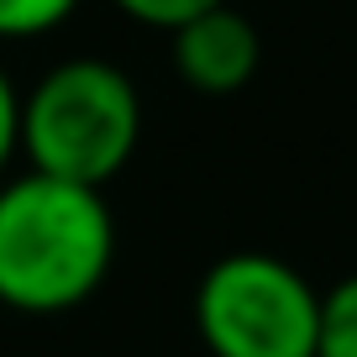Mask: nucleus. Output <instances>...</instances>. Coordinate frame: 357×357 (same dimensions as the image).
<instances>
[{"instance_id": "f257e3e1", "label": "nucleus", "mask_w": 357, "mask_h": 357, "mask_svg": "<svg viewBox=\"0 0 357 357\" xmlns=\"http://www.w3.org/2000/svg\"><path fill=\"white\" fill-rule=\"evenodd\" d=\"M116 215L95 184L26 168L0 178V305L16 315L79 310L111 279Z\"/></svg>"}, {"instance_id": "f03ea898", "label": "nucleus", "mask_w": 357, "mask_h": 357, "mask_svg": "<svg viewBox=\"0 0 357 357\" xmlns=\"http://www.w3.org/2000/svg\"><path fill=\"white\" fill-rule=\"evenodd\" d=\"M142 142V95L111 58H63L22 100V153L74 184L116 178Z\"/></svg>"}, {"instance_id": "7ed1b4c3", "label": "nucleus", "mask_w": 357, "mask_h": 357, "mask_svg": "<svg viewBox=\"0 0 357 357\" xmlns=\"http://www.w3.org/2000/svg\"><path fill=\"white\" fill-rule=\"evenodd\" d=\"M321 289L273 252H226L195 284V331L211 357H315Z\"/></svg>"}, {"instance_id": "20e7f679", "label": "nucleus", "mask_w": 357, "mask_h": 357, "mask_svg": "<svg viewBox=\"0 0 357 357\" xmlns=\"http://www.w3.org/2000/svg\"><path fill=\"white\" fill-rule=\"evenodd\" d=\"M174 74L200 95H236L252 84L257 63H263V37H257L252 16L231 11V6H211V11L190 16L174 26Z\"/></svg>"}, {"instance_id": "39448f33", "label": "nucleus", "mask_w": 357, "mask_h": 357, "mask_svg": "<svg viewBox=\"0 0 357 357\" xmlns=\"http://www.w3.org/2000/svg\"><path fill=\"white\" fill-rule=\"evenodd\" d=\"M315 357H357V273L336 279L321 294L315 315Z\"/></svg>"}, {"instance_id": "423d86ee", "label": "nucleus", "mask_w": 357, "mask_h": 357, "mask_svg": "<svg viewBox=\"0 0 357 357\" xmlns=\"http://www.w3.org/2000/svg\"><path fill=\"white\" fill-rule=\"evenodd\" d=\"M79 11V0H0V43L47 37Z\"/></svg>"}, {"instance_id": "0eeeda50", "label": "nucleus", "mask_w": 357, "mask_h": 357, "mask_svg": "<svg viewBox=\"0 0 357 357\" xmlns=\"http://www.w3.org/2000/svg\"><path fill=\"white\" fill-rule=\"evenodd\" d=\"M132 22L142 26H158V32H174V26H184L190 16L211 11V6H221V0H116Z\"/></svg>"}, {"instance_id": "6e6552de", "label": "nucleus", "mask_w": 357, "mask_h": 357, "mask_svg": "<svg viewBox=\"0 0 357 357\" xmlns=\"http://www.w3.org/2000/svg\"><path fill=\"white\" fill-rule=\"evenodd\" d=\"M16 153H22V95H16L11 74L0 68V178H6Z\"/></svg>"}]
</instances>
